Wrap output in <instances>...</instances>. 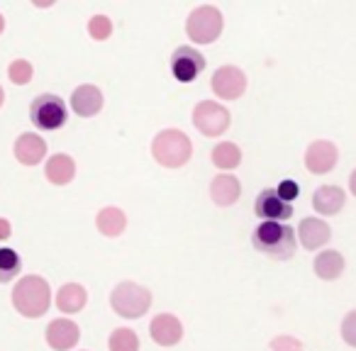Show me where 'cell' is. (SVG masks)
Here are the masks:
<instances>
[{
	"label": "cell",
	"instance_id": "5",
	"mask_svg": "<svg viewBox=\"0 0 356 351\" xmlns=\"http://www.w3.org/2000/svg\"><path fill=\"white\" fill-rule=\"evenodd\" d=\"M222 13L215 6H200L186 20V32L195 44H213L220 35H222Z\"/></svg>",
	"mask_w": 356,
	"mask_h": 351
},
{
	"label": "cell",
	"instance_id": "16",
	"mask_svg": "<svg viewBox=\"0 0 356 351\" xmlns=\"http://www.w3.org/2000/svg\"><path fill=\"white\" fill-rule=\"evenodd\" d=\"M298 237H300L302 247L310 249V252H315V249L325 247V244L330 242L332 229H330V225H327L325 220L305 218L300 225H298Z\"/></svg>",
	"mask_w": 356,
	"mask_h": 351
},
{
	"label": "cell",
	"instance_id": "17",
	"mask_svg": "<svg viewBox=\"0 0 356 351\" xmlns=\"http://www.w3.org/2000/svg\"><path fill=\"white\" fill-rule=\"evenodd\" d=\"M239 195H242V183L237 181V176L222 173V176H215L213 183H210V198L220 208L234 205L239 200Z\"/></svg>",
	"mask_w": 356,
	"mask_h": 351
},
{
	"label": "cell",
	"instance_id": "27",
	"mask_svg": "<svg viewBox=\"0 0 356 351\" xmlns=\"http://www.w3.org/2000/svg\"><path fill=\"white\" fill-rule=\"evenodd\" d=\"M88 35L98 42L110 40V35H113V20L108 15H93L88 22Z\"/></svg>",
	"mask_w": 356,
	"mask_h": 351
},
{
	"label": "cell",
	"instance_id": "4",
	"mask_svg": "<svg viewBox=\"0 0 356 351\" xmlns=\"http://www.w3.org/2000/svg\"><path fill=\"white\" fill-rule=\"evenodd\" d=\"M110 305L124 320H139L152 307V293L132 281L118 283L110 293Z\"/></svg>",
	"mask_w": 356,
	"mask_h": 351
},
{
	"label": "cell",
	"instance_id": "14",
	"mask_svg": "<svg viewBox=\"0 0 356 351\" xmlns=\"http://www.w3.org/2000/svg\"><path fill=\"white\" fill-rule=\"evenodd\" d=\"M149 332L159 346H176L184 339V325L173 315H156L149 325Z\"/></svg>",
	"mask_w": 356,
	"mask_h": 351
},
{
	"label": "cell",
	"instance_id": "13",
	"mask_svg": "<svg viewBox=\"0 0 356 351\" xmlns=\"http://www.w3.org/2000/svg\"><path fill=\"white\" fill-rule=\"evenodd\" d=\"M103 93H100L98 85H79V88L74 90V95H71V110H74L79 117H93V115H98L100 110H103Z\"/></svg>",
	"mask_w": 356,
	"mask_h": 351
},
{
	"label": "cell",
	"instance_id": "1",
	"mask_svg": "<svg viewBox=\"0 0 356 351\" xmlns=\"http://www.w3.org/2000/svg\"><path fill=\"white\" fill-rule=\"evenodd\" d=\"M252 244L273 261H288L296 254V229L286 222H261L254 229Z\"/></svg>",
	"mask_w": 356,
	"mask_h": 351
},
{
	"label": "cell",
	"instance_id": "21",
	"mask_svg": "<svg viewBox=\"0 0 356 351\" xmlns=\"http://www.w3.org/2000/svg\"><path fill=\"white\" fill-rule=\"evenodd\" d=\"M312 268H315V276L322 278V281H337L344 273V256L334 249H327V252L317 254Z\"/></svg>",
	"mask_w": 356,
	"mask_h": 351
},
{
	"label": "cell",
	"instance_id": "20",
	"mask_svg": "<svg viewBox=\"0 0 356 351\" xmlns=\"http://www.w3.org/2000/svg\"><path fill=\"white\" fill-rule=\"evenodd\" d=\"M86 302H88V293H86V288L79 286V283H66V286H61L59 293H56V307H59V312L74 315V312L83 310Z\"/></svg>",
	"mask_w": 356,
	"mask_h": 351
},
{
	"label": "cell",
	"instance_id": "26",
	"mask_svg": "<svg viewBox=\"0 0 356 351\" xmlns=\"http://www.w3.org/2000/svg\"><path fill=\"white\" fill-rule=\"evenodd\" d=\"M32 74H35V69L27 59H15L8 69V79L15 85H27L32 81Z\"/></svg>",
	"mask_w": 356,
	"mask_h": 351
},
{
	"label": "cell",
	"instance_id": "7",
	"mask_svg": "<svg viewBox=\"0 0 356 351\" xmlns=\"http://www.w3.org/2000/svg\"><path fill=\"white\" fill-rule=\"evenodd\" d=\"M193 124L205 137H220L229 127V110L215 100H203L193 108Z\"/></svg>",
	"mask_w": 356,
	"mask_h": 351
},
{
	"label": "cell",
	"instance_id": "11",
	"mask_svg": "<svg viewBox=\"0 0 356 351\" xmlns=\"http://www.w3.org/2000/svg\"><path fill=\"white\" fill-rule=\"evenodd\" d=\"M339 161V152L327 139H317L307 147L305 152V166L310 173H330Z\"/></svg>",
	"mask_w": 356,
	"mask_h": 351
},
{
	"label": "cell",
	"instance_id": "25",
	"mask_svg": "<svg viewBox=\"0 0 356 351\" xmlns=\"http://www.w3.org/2000/svg\"><path fill=\"white\" fill-rule=\"evenodd\" d=\"M110 351H139V339L132 329L127 327H120L110 334Z\"/></svg>",
	"mask_w": 356,
	"mask_h": 351
},
{
	"label": "cell",
	"instance_id": "8",
	"mask_svg": "<svg viewBox=\"0 0 356 351\" xmlns=\"http://www.w3.org/2000/svg\"><path fill=\"white\" fill-rule=\"evenodd\" d=\"M205 56L193 47H178L171 54V74L181 83H191L205 71Z\"/></svg>",
	"mask_w": 356,
	"mask_h": 351
},
{
	"label": "cell",
	"instance_id": "6",
	"mask_svg": "<svg viewBox=\"0 0 356 351\" xmlns=\"http://www.w3.org/2000/svg\"><path fill=\"white\" fill-rule=\"evenodd\" d=\"M30 120H32V124H35L37 129H47V132H51V129L64 127L66 120H69V113H66V105H64V100H61L59 95L42 93V95H37V98L32 100Z\"/></svg>",
	"mask_w": 356,
	"mask_h": 351
},
{
	"label": "cell",
	"instance_id": "3",
	"mask_svg": "<svg viewBox=\"0 0 356 351\" xmlns=\"http://www.w3.org/2000/svg\"><path fill=\"white\" fill-rule=\"evenodd\" d=\"M193 144L181 129H161L152 142V156L163 168H181L191 161Z\"/></svg>",
	"mask_w": 356,
	"mask_h": 351
},
{
	"label": "cell",
	"instance_id": "23",
	"mask_svg": "<svg viewBox=\"0 0 356 351\" xmlns=\"http://www.w3.org/2000/svg\"><path fill=\"white\" fill-rule=\"evenodd\" d=\"M210 156H213V163L218 168H222V171H232V168H237L239 163H242V149L232 142H220L218 147L213 149Z\"/></svg>",
	"mask_w": 356,
	"mask_h": 351
},
{
	"label": "cell",
	"instance_id": "31",
	"mask_svg": "<svg viewBox=\"0 0 356 351\" xmlns=\"http://www.w3.org/2000/svg\"><path fill=\"white\" fill-rule=\"evenodd\" d=\"M13 234V227H10V222H8V220H3L0 218V242H3V239H8Z\"/></svg>",
	"mask_w": 356,
	"mask_h": 351
},
{
	"label": "cell",
	"instance_id": "22",
	"mask_svg": "<svg viewBox=\"0 0 356 351\" xmlns=\"http://www.w3.org/2000/svg\"><path fill=\"white\" fill-rule=\"evenodd\" d=\"M95 227L100 229V234L105 237H120L127 227V215L122 213L120 208H103L95 218Z\"/></svg>",
	"mask_w": 356,
	"mask_h": 351
},
{
	"label": "cell",
	"instance_id": "10",
	"mask_svg": "<svg viewBox=\"0 0 356 351\" xmlns=\"http://www.w3.org/2000/svg\"><path fill=\"white\" fill-rule=\"evenodd\" d=\"M254 213H257L259 218H264V222H286V220H291L293 208H291V203H283V200L278 198L276 188H266L254 200Z\"/></svg>",
	"mask_w": 356,
	"mask_h": 351
},
{
	"label": "cell",
	"instance_id": "15",
	"mask_svg": "<svg viewBox=\"0 0 356 351\" xmlns=\"http://www.w3.org/2000/svg\"><path fill=\"white\" fill-rule=\"evenodd\" d=\"M47 156V142L35 132H25L15 139V158L22 166H37Z\"/></svg>",
	"mask_w": 356,
	"mask_h": 351
},
{
	"label": "cell",
	"instance_id": "18",
	"mask_svg": "<svg viewBox=\"0 0 356 351\" xmlns=\"http://www.w3.org/2000/svg\"><path fill=\"white\" fill-rule=\"evenodd\" d=\"M346 203V195L339 186H320L312 193V208L320 215H337Z\"/></svg>",
	"mask_w": 356,
	"mask_h": 351
},
{
	"label": "cell",
	"instance_id": "24",
	"mask_svg": "<svg viewBox=\"0 0 356 351\" xmlns=\"http://www.w3.org/2000/svg\"><path fill=\"white\" fill-rule=\"evenodd\" d=\"M22 259L15 249H0V283H10L20 273Z\"/></svg>",
	"mask_w": 356,
	"mask_h": 351
},
{
	"label": "cell",
	"instance_id": "32",
	"mask_svg": "<svg viewBox=\"0 0 356 351\" xmlns=\"http://www.w3.org/2000/svg\"><path fill=\"white\" fill-rule=\"evenodd\" d=\"M349 188H351V193L356 195V168L351 171V176H349Z\"/></svg>",
	"mask_w": 356,
	"mask_h": 351
},
{
	"label": "cell",
	"instance_id": "2",
	"mask_svg": "<svg viewBox=\"0 0 356 351\" xmlns=\"http://www.w3.org/2000/svg\"><path fill=\"white\" fill-rule=\"evenodd\" d=\"M13 305L22 317H42L51 305V288L42 276H25L13 288Z\"/></svg>",
	"mask_w": 356,
	"mask_h": 351
},
{
	"label": "cell",
	"instance_id": "33",
	"mask_svg": "<svg viewBox=\"0 0 356 351\" xmlns=\"http://www.w3.org/2000/svg\"><path fill=\"white\" fill-rule=\"evenodd\" d=\"M3 30H6V17L0 15V35H3Z\"/></svg>",
	"mask_w": 356,
	"mask_h": 351
},
{
	"label": "cell",
	"instance_id": "28",
	"mask_svg": "<svg viewBox=\"0 0 356 351\" xmlns=\"http://www.w3.org/2000/svg\"><path fill=\"white\" fill-rule=\"evenodd\" d=\"M341 339L356 349V310H351L341 322Z\"/></svg>",
	"mask_w": 356,
	"mask_h": 351
},
{
	"label": "cell",
	"instance_id": "9",
	"mask_svg": "<svg viewBox=\"0 0 356 351\" xmlns=\"http://www.w3.org/2000/svg\"><path fill=\"white\" fill-rule=\"evenodd\" d=\"M210 88L218 98L225 100H237L244 95L247 90V76H244L242 69L237 66H222L213 74V81H210Z\"/></svg>",
	"mask_w": 356,
	"mask_h": 351
},
{
	"label": "cell",
	"instance_id": "30",
	"mask_svg": "<svg viewBox=\"0 0 356 351\" xmlns=\"http://www.w3.org/2000/svg\"><path fill=\"white\" fill-rule=\"evenodd\" d=\"M268 349L271 351H302V344L298 339H293V336H276V339H271Z\"/></svg>",
	"mask_w": 356,
	"mask_h": 351
},
{
	"label": "cell",
	"instance_id": "19",
	"mask_svg": "<svg viewBox=\"0 0 356 351\" xmlns=\"http://www.w3.org/2000/svg\"><path fill=\"white\" fill-rule=\"evenodd\" d=\"M44 173H47V179H49V183L66 186V183H71L76 176V161L69 154H54V156L47 161Z\"/></svg>",
	"mask_w": 356,
	"mask_h": 351
},
{
	"label": "cell",
	"instance_id": "12",
	"mask_svg": "<svg viewBox=\"0 0 356 351\" xmlns=\"http://www.w3.org/2000/svg\"><path fill=\"white\" fill-rule=\"evenodd\" d=\"M81 329L74 320H66V317H59V320L49 322L47 327V344L54 351H69L79 344Z\"/></svg>",
	"mask_w": 356,
	"mask_h": 351
},
{
	"label": "cell",
	"instance_id": "34",
	"mask_svg": "<svg viewBox=\"0 0 356 351\" xmlns=\"http://www.w3.org/2000/svg\"><path fill=\"white\" fill-rule=\"evenodd\" d=\"M3 103H6V90L0 88V108H3Z\"/></svg>",
	"mask_w": 356,
	"mask_h": 351
},
{
	"label": "cell",
	"instance_id": "29",
	"mask_svg": "<svg viewBox=\"0 0 356 351\" xmlns=\"http://www.w3.org/2000/svg\"><path fill=\"white\" fill-rule=\"evenodd\" d=\"M276 193L283 203H293V200H298V195H300V186H298L296 181H281Z\"/></svg>",
	"mask_w": 356,
	"mask_h": 351
}]
</instances>
